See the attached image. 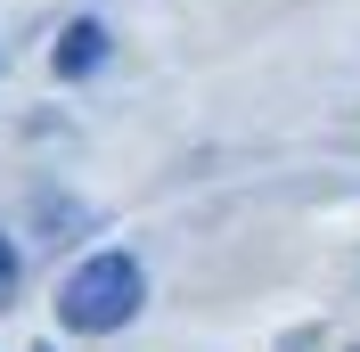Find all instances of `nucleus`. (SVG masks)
<instances>
[{
	"label": "nucleus",
	"mask_w": 360,
	"mask_h": 352,
	"mask_svg": "<svg viewBox=\"0 0 360 352\" xmlns=\"http://www.w3.org/2000/svg\"><path fill=\"white\" fill-rule=\"evenodd\" d=\"M98 58H107V33H98L90 17H82V25H66V42H58V74L74 82V74H90Z\"/></svg>",
	"instance_id": "f03ea898"
},
{
	"label": "nucleus",
	"mask_w": 360,
	"mask_h": 352,
	"mask_svg": "<svg viewBox=\"0 0 360 352\" xmlns=\"http://www.w3.org/2000/svg\"><path fill=\"white\" fill-rule=\"evenodd\" d=\"M8 279H17V246L0 238V287H8Z\"/></svg>",
	"instance_id": "7ed1b4c3"
},
{
	"label": "nucleus",
	"mask_w": 360,
	"mask_h": 352,
	"mask_svg": "<svg viewBox=\"0 0 360 352\" xmlns=\"http://www.w3.org/2000/svg\"><path fill=\"white\" fill-rule=\"evenodd\" d=\"M352 352H360V344H352Z\"/></svg>",
	"instance_id": "20e7f679"
},
{
	"label": "nucleus",
	"mask_w": 360,
	"mask_h": 352,
	"mask_svg": "<svg viewBox=\"0 0 360 352\" xmlns=\"http://www.w3.org/2000/svg\"><path fill=\"white\" fill-rule=\"evenodd\" d=\"M139 303H148V279H139L131 254H90V263L58 287V320H66V328H82V336L123 328Z\"/></svg>",
	"instance_id": "f257e3e1"
}]
</instances>
